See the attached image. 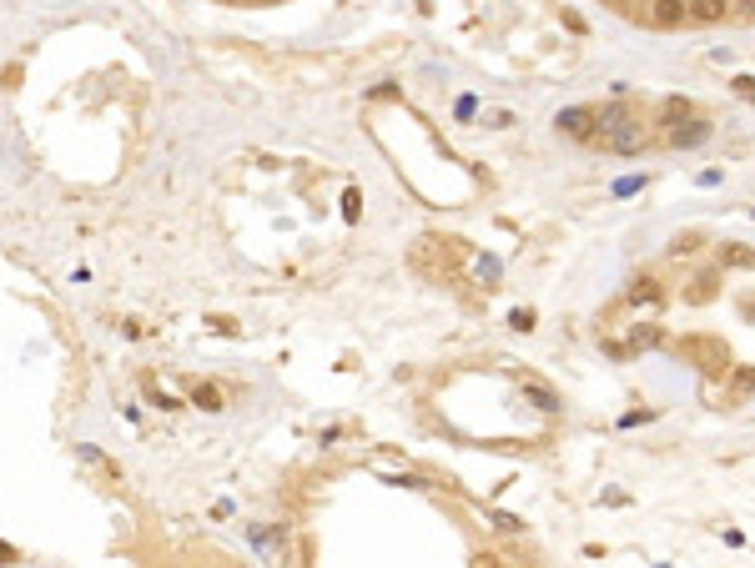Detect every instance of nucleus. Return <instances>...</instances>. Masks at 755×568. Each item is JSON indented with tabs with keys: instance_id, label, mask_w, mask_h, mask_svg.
I'll use <instances>...</instances> for the list:
<instances>
[{
	"instance_id": "f257e3e1",
	"label": "nucleus",
	"mask_w": 755,
	"mask_h": 568,
	"mask_svg": "<svg viewBox=\"0 0 755 568\" xmlns=\"http://www.w3.org/2000/svg\"><path fill=\"white\" fill-rule=\"evenodd\" d=\"M610 146H614V151H625V156H635V151H645V121H635V116H629L625 126H620V131H614V136H610Z\"/></svg>"
},
{
	"instance_id": "f03ea898",
	"label": "nucleus",
	"mask_w": 755,
	"mask_h": 568,
	"mask_svg": "<svg viewBox=\"0 0 755 568\" xmlns=\"http://www.w3.org/2000/svg\"><path fill=\"white\" fill-rule=\"evenodd\" d=\"M649 25H660V31H670V25L685 21V0H649Z\"/></svg>"
},
{
	"instance_id": "7ed1b4c3",
	"label": "nucleus",
	"mask_w": 755,
	"mask_h": 568,
	"mask_svg": "<svg viewBox=\"0 0 755 568\" xmlns=\"http://www.w3.org/2000/svg\"><path fill=\"white\" fill-rule=\"evenodd\" d=\"M725 11H731V0H685V15H690V21H700V25L725 21Z\"/></svg>"
},
{
	"instance_id": "20e7f679",
	"label": "nucleus",
	"mask_w": 755,
	"mask_h": 568,
	"mask_svg": "<svg viewBox=\"0 0 755 568\" xmlns=\"http://www.w3.org/2000/svg\"><path fill=\"white\" fill-rule=\"evenodd\" d=\"M670 141H675V146H705V141H710V121H690V126H685V121H675V126H670Z\"/></svg>"
},
{
	"instance_id": "39448f33",
	"label": "nucleus",
	"mask_w": 755,
	"mask_h": 568,
	"mask_svg": "<svg viewBox=\"0 0 755 568\" xmlns=\"http://www.w3.org/2000/svg\"><path fill=\"white\" fill-rule=\"evenodd\" d=\"M660 297H665V292H660V282H655V277H639L635 287H629V302H635V307H660Z\"/></svg>"
},
{
	"instance_id": "423d86ee",
	"label": "nucleus",
	"mask_w": 755,
	"mask_h": 568,
	"mask_svg": "<svg viewBox=\"0 0 755 568\" xmlns=\"http://www.w3.org/2000/svg\"><path fill=\"white\" fill-rule=\"evenodd\" d=\"M559 131H569V136H594V111H564V116H559Z\"/></svg>"
},
{
	"instance_id": "0eeeda50",
	"label": "nucleus",
	"mask_w": 755,
	"mask_h": 568,
	"mask_svg": "<svg viewBox=\"0 0 755 568\" xmlns=\"http://www.w3.org/2000/svg\"><path fill=\"white\" fill-rule=\"evenodd\" d=\"M191 403H197L201 407V413H222V387H212V383H197V387H191Z\"/></svg>"
},
{
	"instance_id": "6e6552de",
	"label": "nucleus",
	"mask_w": 755,
	"mask_h": 568,
	"mask_svg": "<svg viewBox=\"0 0 755 568\" xmlns=\"http://www.w3.org/2000/svg\"><path fill=\"white\" fill-rule=\"evenodd\" d=\"M625 121H629V111H625V106H610V111H600V116H594V131H600V136L610 141L614 131L625 126Z\"/></svg>"
},
{
	"instance_id": "1a4fd4ad",
	"label": "nucleus",
	"mask_w": 755,
	"mask_h": 568,
	"mask_svg": "<svg viewBox=\"0 0 755 568\" xmlns=\"http://www.w3.org/2000/svg\"><path fill=\"white\" fill-rule=\"evenodd\" d=\"M524 397H529L539 413H559V397L549 393V387H539V383H524Z\"/></svg>"
},
{
	"instance_id": "9d476101",
	"label": "nucleus",
	"mask_w": 755,
	"mask_h": 568,
	"mask_svg": "<svg viewBox=\"0 0 755 568\" xmlns=\"http://www.w3.org/2000/svg\"><path fill=\"white\" fill-rule=\"evenodd\" d=\"M655 342H660V327L655 322H639L635 332H629V348H655Z\"/></svg>"
},
{
	"instance_id": "9b49d317",
	"label": "nucleus",
	"mask_w": 755,
	"mask_h": 568,
	"mask_svg": "<svg viewBox=\"0 0 755 568\" xmlns=\"http://www.w3.org/2000/svg\"><path fill=\"white\" fill-rule=\"evenodd\" d=\"M731 393H735V397L755 393V368H741V372H735V377H731Z\"/></svg>"
},
{
	"instance_id": "f8f14e48",
	"label": "nucleus",
	"mask_w": 755,
	"mask_h": 568,
	"mask_svg": "<svg viewBox=\"0 0 755 568\" xmlns=\"http://www.w3.org/2000/svg\"><path fill=\"white\" fill-rule=\"evenodd\" d=\"M720 262H731V267H750L755 256L745 252V247H720Z\"/></svg>"
},
{
	"instance_id": "ddd939ff",
	"label": "nucleus",
	"mask_w": 755,
	"mask_h": 568,
	"mask_svg": "<svg viewBox=\"0 0 755 568\" xmlns=\"http://www.w3.org/2000/svg\"><path fill=\"white\" fill-rule=\"evenodd\" d=\"M146 397H152V403L162 407V413H177V407H182V403H177V397H172V393H162V387H152V383H146Z\"/></svg>"
},
{
	"instance_id": "4468645a",
	"label": "nucleus",
	"mask_w": 755,
	"mask_h": 568,
	"mask_svg": "<svg viewBox=\"0 0 755 568\" xmlns=\"http://www.w3.org/2000/svg\"><path fill=\"white\" fill-rule=\"evenodd\" d=\"M695 282H700V287L690 292V302H710V297H715V277H710V272H705V277H695Z\"/></svg>"
},
{
	"instance_id": "2eb2a0df",
	"label": "nucleus",
	"mask_w": 755,
	"mask_h": 568,
	"mask_svg": "<svg viewBox=\"0 0 755 568\" xmlns=\"http://www.w3.org/2000/svg\"><path fill=\"white\" fill-rule=\"evenodd\" d=\"M680 116H690V106H685L680 96H675V101H665V121H670V126H675V121H680Z\"/></svg>"
},
{
	"instance_id": "dca6fc26",
	"label": "nucleus",
	"mask_w": 755,
	"mask_h": 568,
	"mask_svg": "<svg viewBox=\"0 0 755 568\" xmlns=\"http://www.w3.org/2000/svg\"><path fill=\"white\" fill-rule=\"evenodd\" d=\"M695 247H700V237H675L670 252H675V256H685V252H695Z\"/></svg>"
},
{
	"instance_id": "f3484780",
	"label": "nucleus",
	"mask_w": 755,
	"mask_h": 568,
	"mask_svg": "<svg viewBox=\"0 0 755 568\" xmlns=\"http://www.w3.org/2000/svg\"><path fill=\"white\" fill-rule=\"evenodd\" d=\"M508 322H514V327H519V332H529V327H534V312H529V307H519V312H514V317H508Z\"/></svg>"
},
{
	"instance_id": "a211bd4d",
	"label": "nucleus",
	"mask_w": 755,
	"mask_h": 568,
	"mask_svg": "<svg viewBox=\"0 0 755 568\" xmlns=\"http://www.w3.org/2000/svg\"><path fill=\"white\" fill-rule=\"evenodd\" d=\"M358 201H363V197H358V191H348V197H342V217H348V221L358 217Z\"/></svg>"
},
{
	"instance_id": "6ab92c4d",
	"label": "nucleus",
	"mask_w": 755,
	"mask_h": 568,
	"mask_svg": "<svg viewBox=\"0 0 755 568\" xmlns=\"http://www.w3.org/2000/svg\"><path fill=\"white\" fill-rule=\"evenodd\" d=\"M494 528H504V534H519V518H508V513H499Z\"/></svg>"
},
{
	"instance_id": "aec40b11",
	"label": "nucleus",
	"mask_w": 755,
	"mask_h": 568,
	"mask_svg": "<svg viewBox=\"0 0 755 568\" xmlns=\"http://www.w3.org/2000/svg\"><path fill=\"white\" fill-rule=\"evenodd\" d=\"M735 11H745V15H755V0H731Z\"/></svg>"
},
{
	"instance_id": "412c9836",
	"label": "nucleus",
	"mask_w": 755,
	"mask_h": 568,
	"mask_svg": "<svg viewBox=\"0 0 755 568\" xmlns=\"http://www.w3.org/2000/svg\"><path fill=\"white\" fill-rule=\"evenodd\" d=\"M0 558H15V548H11V544H0Z\"/></svg>"
},
{
	"instance_id": "4be33fe9",
	"label": "nucleus",
	"mask_w": 755,
	"mask_h": 568,
	"mask_svg": "<svg viewBox=\"0 0 755 568\" xmlns=\"http://www.w3.org/2000/svg\"><path fill=\"white\" fill-rule=\"evenodd\" d=\"M620 5H625V0H620Z\"/></svg>"
}]
</instances>
